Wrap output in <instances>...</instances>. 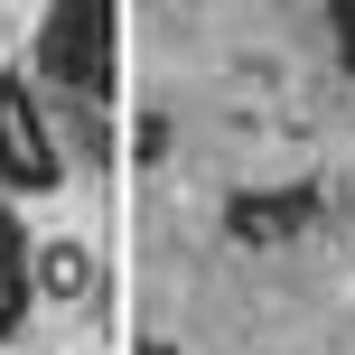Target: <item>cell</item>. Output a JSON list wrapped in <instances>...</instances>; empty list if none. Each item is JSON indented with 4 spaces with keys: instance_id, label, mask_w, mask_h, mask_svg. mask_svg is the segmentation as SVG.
Instances as JSON below:
<instances>
[{
    "instance_id": "1",
    "label": "cell",
    "mask_w": 355,
    "mask_h": 355,
    "mask_svg": "<svg viewBox=\"0 0 355 355\" xmlns=\"http://www.w3.org/2000/svg\"><path fill=\"white\" fill-rule=\"evenodd\" d=\"M28 85L47 94V112H66V122L85 131V150H103V103H112V0H47Z\"/></svg>"
},
{
    "instance_id": "2",
    "label": "cell",
    "mask_w": 355,
    "mask_h": 355,
    "mask_svg": "<svg viewBox=\"0 0 355 355\" xmlns=\"http://www.w3.org/2000/svg\"><path fill=\"white\" fill-rule=\"evenodd\" d=\"M56 187H66L56 112L19 66H0V196H56Z\"/></svg>"
},
{
    "instance_id": "3",
    "label": "cell",
    "mask_w": 355,
    "mask_h": 355,
    "mask_svg": "<svg viewBox=\"0 0 355 355\" xmlns=\"http://www.w3.org/2000/svg\"><path fill=\"white\" fill-rule=\"evenodd\" d=\"M37 318V243L19 225V206L0 196V346H19Z\"/></svg>"
},
{
    "instance_id": "4",
    "label": "cell",
    "mask_w": 355,
    "mask_h": 355,
    "mask_svg": "<svg viewBox=\"0 0 355 355\" xmlns=\"http://www.w3.org/2000/svg\"><path fill=\"white\" fill-rule=\"evenodd\" d=\"M37 290H47V300H85L94 290V252L85 243H47L37 252Z\"/></svg>"
},
{
    "instance_id": "5",
    "label": "cell",
    "mask_w": 355,
    "mask_h": 355,
    "mask_svg": "<svg viewBox=\"0 0 355 355\" xmlns=\"http://www.w3.org/2000/svg\"><path fill=\"white\" fill-rule=\"evenodd\" d=\"M327 19H337V47H346V66H355V0H327Z\"/></svg>"
},
{
    "instance_id": "6",
    "label": "cell",
    "mask_w": 355,
    "mask_h": 355,
    "mask_svg": "<svg viewBox=\"0 0 355 355\" xmlns=\"http://www.w3.org/2000/svg\"><path fill=\"white\" fill-rule=\"evenodd\" d=\"M150 355H178V346H150Z\"/></svg>"
}]
</instances>
